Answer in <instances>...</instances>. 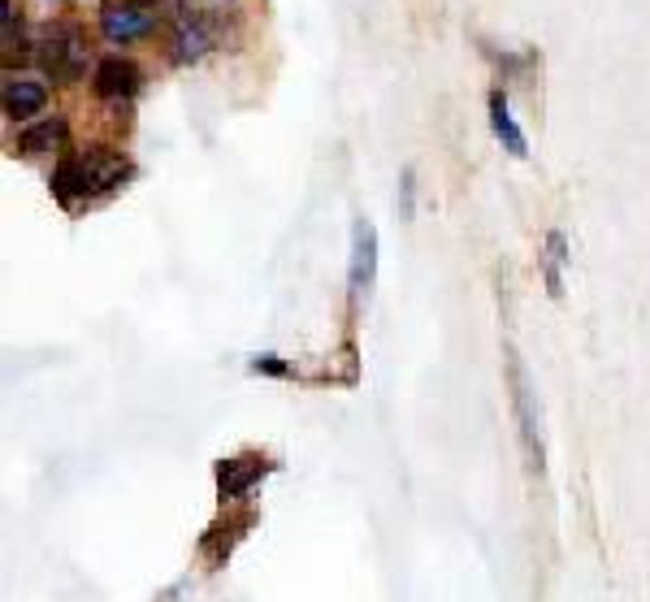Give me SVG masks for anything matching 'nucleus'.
<instances>
[{"label":"nucleus","instance_id":"nucleus-9","mask_svg":"<svg viewBox=\"0 0 650 602\" xmlns=\"http://www.w3.org/2000/svg\"><path fill=\"white\" fill-rule=\"evenodd\" d=\"M66 139H70L66 118H43L18 135V148H22V157H52L66 148Z\"/></svg>","mask_w":650,"mask_h":602},{"label":"nucleus","instance_id":"nucleus-15","mask_svg":"<svg viewBox=\"0 0 650 602\" xmlns=\"http://www.w3.org/2000/svg\"><path fill=\"white\" fill-rule=\"evenodd\" d=\"M135 4H148V9H152V0H135Z\"/></svg>","mask_w":650,"mask_h":602},{"label":"nucleus","instance_id":"nucleus-6","mask_svg":"<svg viewBox=\"0 0 650 602\" xmlns=\"http://www.w3.org/2000/svg\"><path fill=\"white\" fill-rule=\"evenodd\" d=\"M352 299H365L377 278V230L368 217L352 221Z\"/></svg>","mask_w":650,"mask_h":602},{"label":"nucleus","instance_id":"nucleus-3","mask_svg":"<svg viewBox=\"0 0 650 602\" xmlns=\"http://www.w3.org/2000/svg\"><path fill=\"white\" fill-rule=\"evenodd\" d=\"M508 386H512V407H516V421H521V442H525L529 468L542 473L546 464V442H542V407H538V391L529 382L521 356L508 347Z\"/></svg>","mask_w":650,"mask_h":602},{"label":"nucleus","instance_id":"nucleus-14","mask_svg":"<svg viewBox=\"0 0 650 602\" xmlns=\"http://www.w3.org/2000/svg\"><path fill=\"white\" fill-rule=\"evenodd\" d=\"M412 191H416V187H412V169H404V178H400V217H412Z\"/></svg>","mask_w":650,"mask_h":602},{"label":"nucleus","instance_id":"nucleus-1","mask_svg":"<svg viewBox=\"0 0 650 602\" xmlns=\"http://www.w3.org/2000/svg\"><path fill=\"white\" fill-rule=\"evenodd\" d=\"M130 178V161L118 152H82V157H66V161L52 169V196L61 204L87 200V196H105L114 187H122Z\"/></svg>","mask_w":650,"mask_h":602},{"label":"nucleus","instance_id":"nucleus-2","mask_svg":"<svg viewBox=\"0 0 650 602\" xmlns=\"http://www.w3.org/2000/svg\"><path fill=\"white\" fill-rule=\"evenodd\" d=\"M221 13L230 9H174L169 18V48H174V61H200L208 57L217 43H221Z\"/></svg>","mask_w":650,"mask_h":602},{"label":"nucleus","instance_id":"nucleus-10","mask_svg":"<svg viewBox=\"0 0 650 602\" xmlns=\"http://www.w3.org/2000/svg\"><path fill=\"white\" fill-rule=\"evenodd\" d=\"M490 130H494V139H499L512 157H529L525 130L516 126V118H512V109H508V96H503V91H490Z\"/></svg>","mask_w":650,"mask_h":602},{"label":"nucleus","instance_id":"nucleus-8","mask_svg":"<svg viewBox=\"0 0 650 602\" xmlns=\"http://www.w3.org/2000/svg\"><path fill=\"white\" fill-rule=\"evenodd\" d=\"M43 105H48V82L27 79V75H9L4 79V118H36Z\"/></svg>","mask_w":650,"mask_h":602},{"label":"nucleus","instance_id":"nucleus-12","mask_svg":"<svg viewBox=\"0 0 650 602\" xmlns=\"http://www.w3.org/2000/svg\"><path fill=\"white\" fill-rule=\"evenodd\" d=\"M564 260H569V239L560 230L546 235V247H542V278H546V290L560 299L564 295Z\"/></svg>","mask_w":650,"mask_h":602},{"label":"nucleus","instance_id":"nucleus-11","mask_svg":"<svg viewBox=\"0 0 650 602\" xmlns=\"http://www.w3.org/2000/svg\"><path fill=\"white\" fill-rule=\"evenodd\" d=\"M265 468H269L265 460H221L217 464V490H221V499H239L256 477H265Z\"/></svg>","mask_w":650,"mask_h":602},{"label":"nucleus","instance_id":"nucleus-4","mask_svg":"<svg viewBox=\"0 0 650 602\" xmlns=\"http://www.w3.org/2000/svg\"><path fill=\"white\" fill-rule=\"evenodd\" d=\"M40 66L48 79L57 82H75L82 79V70H87V43L75 27H57V31H48L40 40Z\"/></svg>","mask_w":650,"mask_h":602},{"label":"nucleus","instance_id":"nucleus-7","mask_svg":"<svg viewBox=\"0 0 650 602\" xmlns=\"http://www.w3.org/2000/svg\"><path fill=\"white\" fill-rule=\"evenodd\" d=\"M139 82H144L139 66L126 61V57H105L96 66V75H91V87H96L100 100H130L139 91Z\"/></svg>","mask_w":650,"mask_h":602},{"label":"nucleus","instance_id":"nucleus-5","mask_svg":"<svg viewBox=\"0 0 650 602\" xmlns=\"http://www.w3.org/2000/svg\"><path fill=\"white\" fill-rule=\"evenodd\" d=\"M152 27H157V13H152L148 4H135V0H109V4L100 9V31H105V40H114V43L144 40Z\"/></svg>","mask_w":650,"mask_h":602},{"label":"nucleus","instance_id":"nucleus-13","mask_svg":"<svg viewBox=\"0 0 650 602\" xmlns=\"http://www.w3.org/2000/svg\"><path fill=\"white\" fill-rule=\"evenodd\" d=\"M252 368H256V373H269V377H286V373H290V364H286L283 356H269V352H265V356H252Z\"/></svg>","mask_w":650,"mask_h":602}]
</instances>
